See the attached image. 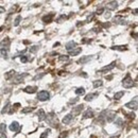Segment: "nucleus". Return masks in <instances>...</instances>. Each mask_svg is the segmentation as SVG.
I'll return each mask as SVG.
<instances>
[{
	"instance_id": "nucleus-1",
	"label": "nucleus",
	"mask_w": 138,
	"mask_h": 138,
	"mask_svg": "<svg viewBox=\"0 0 138 138\" xmlns=\"http://www.w3.org/2000/svg\"><path fill=\"white\" fill-rule=\"evenodd\" d=\"M46 119H47V122H48L51 127L57 128V118H56V116H54L53 114H50V115H47Z\"/></svg>"
},
{
	"instance_id": "nucleus-2",
	"label": "nucleus",
	"mask_w": 138,
	"mask_h": 138,
	"mask_svg": "<svg viewBox=\"0 0 138 138\" xmlns=\"http://www.w3.org/2000/svg\"><path fill=\"white\" fill-rule=\"evenodd\" d=\"M122 85H123L125 88H131V87H133L134 82H133L132 78H131V74H127V77H125V78L123 79Z\"/></svg>"
},
{
	"instance_id": "nucleus-3",
	"label": "nucleus",
	"mask_w": 138,
	"mask_h": 138,
	"mask_svg": "<svg viewBox=\"0 0 138 138\" xmlns=\"http://www.w3.org/2000/svg\"><path fill=\"white\" fill-rule=\"evenodd\" d=\"M49 97H50V94L47 90H42V92H39L37 94V99L39 101H46L49 99Z\"/></svg>"
},
{
	"instance_id": "nucleus-4",
	"label": "nucleus",
	"mask_w": 138,
	"mask_h": 138,
	"mask_svg": "<svg viewBox=\"0 0 138 138\" xmlns=\"http://www.w3.org/2000/svg\"><path fill=\"white\" fill-rule=\"evenodd\" d=\"M9 46H10V39L9 38H5L0 43V50H7L9 49Z\"/></svg>"
},
{
	"instance_id": "nucleus-5",
	"label": "nucleus",
	"mask_w": 138,
	"mask_h": 138,
	"mask_svg": "<svg viewBox=\"0 0 138 138\" xmlns=\"http://www.w3.org/2000/svg\"><path fill=\"white\" fill-rule=\"evenodd\" d=\"M125 107H128L130 109H137V98H134V101H131L129 103L125 104Z\"/></svg>"
},
{
	"instance_id": "nucleus-6",
	"label": "nucleus",
	"mask_w": 138,
	"mask_h": 138,
	"mask_svg": "<svg viewBox=\"0 0 138 138\" xmlns=\"http://www.w3.org/2000/svg\"><path fill=\"white\" fill-rule=\"evenodd\" d=\"M115 65H116V62H113L110 65H108V66H105V67H103V68H101L100 70H99V72H107V71H109V70H112L114 67H115Z\"/></svg>"
},
{
	"instance_id": "nucleus-7",
	"label": "nucleus",
	"mask_w": 138,
	"mask_h": 138,
	"mask_svg": "<svg viewBox=\"0 0 138 138\" xmlns=\"http://www.w3.org/2000/svg\"><path fill=\"white\" fill-rule=\"evenodd\" d=\"M83 108H84V105H79V106H77V107H73V109H72V114L71 115L72 116H76V115H79L82 110H83Z\"/></svg>"
},
{
	"instance_id": "nucleus-8",
	"label": "nucleus",
	"mask_w": 138,
	"mask_h": 138,
	"mask_svg": "<svg viewBox=\"0 0 138 138\" xmlns=\"http://www.w3.org/2000/svg\"><path fill=\"white\" fill-rule=\"evenodd\" d=\"M106 7H107L108 10H116L118 7V2L117 1H109L107 2V4H106Z\"/></svg>"
},
{
	"instance_id": "nucleus-9",
	"label": "nucleus",
	"mask_w": 138,
	"mask_h": 138,
	"mask_svg": "<svg viewBox=\"0 0 138 138\" xmlns=\"http://www.w3.org/2000/svg\"><path fill=\"white\" fill-rule=\"evenodd\" d=\"M19 128H20V125L18 124V122H13L11 125H10V130L12 132H18L19 131Z\"/></svg>"
},
{
	"instance_id": "nucleus-10",
	"label": "nucleus",
	"mask_w": 138,
	"mask_h": 138,
	"mask_svg": "<svg viewBox=\"0 0 138 138\" xmlns=\"http://www.w3.org/2000/svg\"><path fill=\"white\" fill-rule=\"evenodd\" d=\"M106 115H107L106 116V120H107V122H112L116 118V114L114 112H107Z\"/></svg>"
},
{
	"instance_id": "nucleus-11",
	"label": "nucleus",
	"mask_w": 138,
	"mask_h": 138,
	"mask_svg": "<svg viewBox=\"0 0 138 138\" xmlns=\"http://www.w3.org/2000/svg\"><path fill=\"white\" fill-rule=\"evenodd\" d=\"M23 90H25V92H27V93H34L37 90V87L36 86H28V87H26Z\"/></svg>"
},
{
	"instance_id": "nucleus-12",
	"label": "nucleus",
	"mask_w": 138,
	"mask_h": 138,
	"mask_svg": "<svg viewBox=\"0 0 138 138\" xmlns=\"http://www.w3.org/2000/svg\"><path fill=\"white\" fill-rule=\"evenodd\" d=\"M53 17H54V15H53V14L46 15V16H44V17H43V21H44V22H46V23H49V22H51V21H52Z\"/></svg>"
},
{
	"instance_id": "nucleus-13",
	"label": "nucleus",
	"mask_w": 138,
	"mask_h": 138,
	"mask_svg": "<svg viewBox=\"0 0 138 138\" xmlns=\"http://www.w3.org/2000/svg\"><path fill=\"white\" fill-rule=\"evenodd\" d=\"M81 51H82L81 48H74V49H72V50L68 51V52H69V55H71V56H76V55H78L79 53L81 52Z\"/></svg>"
},
{
	"instance_id": "nucleus-14",
	"label": "nucleus",
	"mask_w": 138,
	"mask_h": 138,
	"mask_svg": "<svg viewBox=\"0 0 138 138\" xmlns=\"http://www.w3.org/2000/svg\"><path fill=\"white\" fill-rule=\"evenodd\" d=\"M72 117L73 116L71 115V114H68V115H66L64 117V119H63V123H64V124H68L69 122L72 120Z\"/></svg>"
},
{
	"instance_id": "nucleus-15",
	"label": "nucleus",
	"mask_w": 138,
	"mask_h": 138,
	"mask_svg": "<svg viewBox=\"0 0 138 138\" xmlns=\"http://www.w3.org/2000/svg\"><path fill=\"white\" fill-rule=\"evenodd\" d=\"M77 46V44H76V42H73V41H71V42H69L68 44H66V49L68 50V51H70V50H72V49H74L73 47H76Z\"/></svg>"
},
{
	"instance_id": "nucleus-16",
	"label": "nucleus",
	"mask_w": 138,
	"mask_h": 138,
	"mask_svg": "<svg viewBox=\"0 0 138 138\" xmlns=\"http://www.w3.org/2000/svg\"><path fill=\"white\" fill-rule=\"evenodd\" d=\"M92 116H93V112L92 109H87L84 114H83V117H84L85 119H86V118H92Z\"/></svg>"
},
{
	"instance_id": "nucleus-17",
	"label": "nucleus",
	"mask_w": 138,
	"mask_h": 138,
	"mask_svg": "<svg viewBox=\"0 0 138 138\" xmlns=\"http://www.w3.org/2000/svg\"><path fill=\"white\" fill-rule=\"evenodd\" d=\"M38 119L39 121H42V120H44L45 118H46V114L44 112V109H39V112H38Z\"/></svg>"
},
{
	"instance_id": "nucleus-18",
	"label": "nucleus",
	"mask_w": 138,
	"mask_h": 138,
	"mask_svg": "<svg viewBox=\"0 0 138 138\" xmlns=\"http://www.w3.org/2000/svg\"><path fill=\"white\" fill-rule=\"evenodd\" d=\"M112 49L114 50H119V51H125L128 49V46H113Z\"/></svg>"
},
{
	"instance_id": "nucleus-19",
	"label": "nucleus",
	"mask_w": 138,
	"mask_h": 138,
	"mask_svg": "<svg viewBox=\"0 0 138 138\" xmlns=\"http://www.w3.org/2000/svg\"><path fill=\"white\" fill-rule=\"evenodd\" d=\"M25 77H27V74L25 73V74H19V76H17L16 78H15V83H20L21 82V80H23V78Z\"/></svg>"
},
{
	"instance_id": "nucleus-20",
	"label": "nucleus",
	"mask_w": 138,
	"mask_h": 138,
	"mask_svg": "<svg viewBox=\"0 0 138 138\" xmlns=\"http://www.w3.org/2000/svg\"><path fill=\"white\" fill-rule=\"evenodd\" d=\"M124 94V92H118L115 93V96H114V98H115L116 100H120L121 99V97Z\"/></svg>"
},
{
	"instance_id": "nucleus-21",
	"label": "nucleus",
	"mask_w": 138,
	"mask_h": 138,
	"mask_svg": "<svg viewBox=\"0 0 138 138\" xmlns=\"http://www.w3.org/2000/svg\"><path fill=\"white\" fill-rule=\"evenodd\" d=\"M76 93L78 94V96H81V94H84L85 93V89L83 87H79L77 90H76Z\"/></svg>"
},
{
	"instance_id": "nucleus-22",
	"label": "nucleus",
	"mask_w": 138,
	"mask_h": 138,
	"mask_svg": "<svg viewBox=\"0 0 138 138\" xmlns=\"http://www.w3.org/2000/svg\"><path fill=\"white\" fill-rule=\"evenodd\" d=\"M102 84H103V83H102L101 80H97V81H94V82H93V87H94V88L100 87V86H102Z\"/></svg>"
},
{
	"instance_id": "nucleus-23",
	"label": "nucleus",
	"mask_w": 138,
	"mask_h": 138,
	"mask_svg": "<svg viewBox=\"0 0 138 138\" xmlns=\"http://www.w3.org/2000/svg\"><path fill=\"white\" fill-rule=\"evenodd\" d=\"M94 96H96V93H89V94H87V96L85 97V100H86V101H90V100H92L93 98H94Z\"/></svg>"
},
{
	"instance_id": "nucleus-24",
	"label": "nucleus",
	"mask_w": 138,
	"mask_h": 138,
	"mask_svg": "<svg viewBox=\"0 0 138 138\" xmlns=\"http://www.w3.org/2000/svg\"><path fill=\"white\" fill-rule=\"evenodd\" d=\"M15 73H16V72H15L14 70H11L10 72H7V74H5V79H6V80H9V79H10L11 77H13Z\"/></svg>"
},
{
	"instance_id": "nucleus-25",
	"label": "nucleus",
	"mask_w": 138,
	"mask_h": 138,
	"mask_svg": "<svg viewBox=\"0 0 138 138\" xmlns=\"http://www.w3.org/2000/svg\"><path fill=\"white\" fill-rule=\"evenodd\" d=\"M4 133H5V124L0 123V134H4Z\"/></svg>"
},
{
	"instance_id": "nucleus-26",
	"label": "nucleus",
	"mask_w": 138,
	"mask_h": 138,
	"mask_svg": "<svg viewBox=\"0 0 138 138\" xmlns=\"http://www.w3.org/2000/svg\"><path fill=\"white\" fill-rule=\"evenodd\" d=\"M32 110H34V107H26V108L22 109V113H23V114H27V113L32 112Z\"/></svg>"
},
{
	"instance_id": "nucleus-27",
	"label": "nucleus",
	"mask_w": 138,
	"mask_h": 138,
	"mask_svg": "<svg viewBox=\"0 0 138 138\" xmlns=\"http://www.w3.org/2000/svg\"><path fill=\"white\" fill-rule=\"evenodd\" d=\"M115 123L118 125V127H122V124H123V121H122V119H120V118H118V119L115 121Z\"/></svg>"
},
{
	"instance_id": "nucleus-28",
	"label": "nucleus",
	"mask_w": 138,
	"mask_h": 138,
	"mask_svg": "<svg viewBox=\"0 0 138 138\" xmlns=\"http://www.w3.org/2000/svg\"><path fill=\"white\" fill-rule=\"evenodd\" d=\"M89 60H90V56H86L84 58H81V60L79 61V63H82V64H83V63H86V62L89 61Z\"/></svg>"
},
{
	"instance_id": "nucleus-29",
	"label": "nucleus",
	"mask_w": 138,
	"mask_h": 138,
	"mask_svg": "<svg viewBox=\"0 0 138 138\" xmlns=\"http://www.w3.org/2000/svg\"><path fill=\"white\" fill-rule=\"evenodd\" d=\"M68 60H69V57L67 56V55H62L60 57V61H62V62H67Z\"/></svg>"
},
{
	"instance_id": "nucleus-30",
	"label": "nucleus",
	"mask_w": 138,
	"mask_h": 138,
	"mask_svg": "<svg viewBox=\"0 0 138 138\" xmlns=\"http://www.w3.org/2000/svg\"><path fill=\"white\" fill-rule=\"evenodd\" d=\"M0 55H1L2 57H6V56H7L6 50H0Z\"/></svg>"
},
{
	"instance_id": "nucleus-31",
	"label": "nucleus",
	"mask_w": 138,
	"mask_h": 138,
	"mask_svg": "<svg viewBox=\"0 0 138 138\" xmlns=\"http://www.w3.org/2000/svg\"><path fill=\"white\" fill-rule=\"evenodd\" d=\"M20 19H21V17H20V16H18L16 19H15V21H14V26H15V27L19 25V21H20Z\"/></svg>"
},
{
	"instance_id": "nucleus-32",
	"label": "nucleus",
	"mask_w": 138,
	"mask_h": 138,
	"mask_svg": "<svg viewBox=\"0 0 138 138\" xmlns=\"http://www.w3.org/2000/svg\"><path fill=\"white\" fill-rule=\"evenodd\" d=\"M66 18H67L66 16H64V15H62V16H60V17L57 18V22H62V20H65Z\"/></svg>"
},
{
	"instance_id": "nucleus-33",
	"label": "nucleus",
	"mask_w": 138,
	"mask_h": 138,
	"mask_svg": "<svg viewBox=\"0 0 138 138\" xmlns=\"http://www.w3.org/2000/svg\"><path fill=\"white\" fill-rule=\"evenodd\" d=\"M9 108H10V104L7 103V104H6V106H4V108L2 109V114H4V113H6V112H7V109H9Z\"/></svg>"
},
{
	"instance_id": "nucleus-34",
	"label": "nucleus",
	"mask_w": 138,
	"mask_h": 138,
	"mask_svg": "<svg viewBox=\"0 0 138 138\" xmlns=\"http://www.w3.org/2000/svg\"><path fill=\"white\" fill-rule=\"evenodd\" d=\"M21 62H22V63H27V62H28L27 55H22V56H21Z\"/></svg>"
},
{
	"instance_id": "nucleus-35",
	"label": "nucleus",
	"mask_w": 138,
	"mask_h": 138,
	"mask_svg": "<svg viewBox=\"0 0 138 138\" xmlns=\"http://www.w3.org/2000/svg\"><path fill=\"white\" fill-rule=\"evenodd\" d=\"M50 133V130H48V131H46L44 134H42V135H41V138H45L47 135H48V134Z\"/></svg>"
},
{
	"instance_id": "nucleus-36",
	"label": "nucleus",
	"mask_w": 138,
	"mask_h": 138,
	"mask_svg": "<svg viewBox=\"0 0 138 138\" xmlns=\"http://www.w3.org/2000/svg\"><path fill=\"white\" fill-rule=\"evenodd\" d=\"M37 50H38V47L37 46H34V47H32V49H30L31 52H36Z\"/></svg>"
},
{
	"instance_id": "nucleus-37",
	"label": "nucleus",
	"mask_w": 138,
	"mask_h": 138,
	"mask_svg": "<svg viewBox=\"0 0 138 138\" xmlns=\"http://www.w3.org/2000/svg\"><path fill=\"white\" fill-rule=\"evenodd\" d=\"M90 42H92V41L88 39V38H83V41H82L83 44H88V43H90Z\"/></svg>"
},
{
	"instance_id": "nucleus-38",
	"label": "nucleus",
	"mask_w": 138,
	"mask_h": 138,
	"mask_svg": "<svg viewBox=\"0 0 138 138\" xmlns=\"http://www.w3.org/2000/svg\"><path fill=\"white\" fill-rule=\"evenodd\" d=\"M93 16H94L93 14H92V15H90V16H88V18H87V20H86V22H88V21H92V19H93Z\"/></svg>"
},
{
	"instance_id": "nucleus-39",
	"label": "nucleus",
	"mask_w": 138,
	"mask_h": 138,
	"mask_svg": "<svg viewBox=\"0 0 138 138\" xmlns=\"http://www.w3.org/2000/svg\"><path fill=\"white\" fill-rule=\"evenodd\" d=\"M67 136V132H62V134L60 135V138H65Z\"/></svg>"
},
{
	"instance_id": "nucleus-40",
	"label": "nucleus",
	"mask_w": 138,
	"mask_h": 138,
	"mask_svg": "<svg viewBox=\"0 0 138 138\" xmlns=\"http://www.w3.org/2000/svg\"><path fill=\"white\" fill-rule=\"evenodd\" d=\"M4 11H5V10H4V7L0 5V14H1V13H3V12H4Z\"/></svg>"
},
{
	"instance_id": "nucleus-41",
	"label": "nucleus",
	"mask_w": 138,
	"mask_h": 138,
	"mask_svg": "<svg viewBox=\"0 0 138 138\" xmlns=\"http://www.w3.org/2000/svg\"><path fill=\"white\" fill-rule=\"evenodd\" d=\"M103 11H104L103 9H100V10H98V11H97V14H101V13H103Z\"/></svg>"
},
{
	"instance_id": "nucleus-42",
	"label": "nucleus",
	"mask_w": 138,
	"mask_h": 138,
	"mask_svg": "<svg viewBox=\"0 0 138 138\" xmlns=\"http://www.w3.org/2000/svg\"><path fill=\"white\" fill-rule=\"evenodd\" d=\"M105 17H106V18H109V17H110V13H109V12L105 13Z\"/></svg>"
},
{
	"instance_id": "nucleus-43",
	"label": "nucleus",
	"mask_w": 138,
	"mask_h": 138,
	"mask_svg": "<svg viewBox=\"0 0 138 138\" xmlns=\"http://www.w3.org/2000/svg\"><path fill=\"white\" fill-rule=\"evenodd\" d=\"M110 138H119V136H113V137H110Z\"/></svg>"
}]
</instances>
